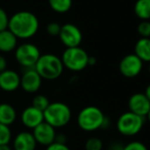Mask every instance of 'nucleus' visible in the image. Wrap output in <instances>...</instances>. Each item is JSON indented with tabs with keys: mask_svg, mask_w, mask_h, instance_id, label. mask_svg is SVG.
Here are the masks:
<instances>
[{
	"mask_svg": "<svg viewBox=\"0 0 150 150\" xmlns=\"http://www.w3.org/2000/svg\"><path fill=\"white\" fill-rule=\"evenodd\" d=\"M7 29L18 39H29L38 32L39 21L31 11H21L9 18Z\"/></svg>",
	"mask_w": 150,
	"mask_h": 150,
	"instance_id": "f257e3e1",
	"label": "nucleus"
},
{
	"mask_svg": "<svg viewBox=\"0 0 150 150\" xmlns=\"http://www.w3.org/2000/svg\"><path fill=\"white\" fill-rule=\"evenodd\" d=\"M34 69L42 79L54 80L62 75L64 66L61 58L58 56L52 54H40Z\"/></svg>",
	"mask_w": 150,
	"mask_h": 150,
	"instance_id": "f03ea898",
	"label": "nucleus"
},
{
	"mask_svg": "<svg viewBox=\"0 0 150 150\" xmlns=\"http://www.w3.org/2000/svg\"><path fill=\"white\" fill-rule=\"evenodd\" d=\"M72 112L70 107L63 102L50 103L43 111V119L46 123L54 129H60L67 125L71 120Z\"/></svg>",
	"mask_w": 150,
	"mask_h": 150,
	"instance_id": "7ed1b4c3",
	"label": "nucleus"
},
{
	"mask_svg": "<svg viewBox=\"0 0 150 150\" xmlns=\"http://www.w3.org/2000/svg\"><path fill=\"white\" fill-rule=\"evenodd\" d=\"M105 114L97 106H86L80 110L77 116V125L84 132H95L102 129Z\"/></svg>",
	"mask_w": 150,
	"mask_h": 150,
	"instance_id": "20e7f679",
	"label": "nucleus"
},
{
	"mask_svg": "<svg viewBox=\"0 0 150 150\" xmlns=\"http://www.w3.org/2000/svg\"><path fill=\"white\" fill-rule=\"evenodd\" d=\"M88 54L83 48L69 47L64 50L62 54V64L64 68L69 69L73 72H79L88 67Z\"/></svg>",
	"mask_w": 150,
	"mask_h": 150,
	"instance_id": "39448f33",
	"label": "nucleus"
},
{
	"mask_svg": "<svg viewBox=\"0 0 150 150\" xmlns=\"http://www.w3.org/2000/svg\"><path fill=\"white\" fill-rule=\"evenodd\" d=\"M144 121L145 118L127 111L122 113L117 119V131L125 137H133L141 132V129H143Z\"/></svg>",
	"mask_w": 150,
	"mask_h": 150,
	"instance_id": "423d86ee",
	"label": "nucleus"
},
{
	"mask_svg": "<svg viewBox=\"0 0 150 150\" xmlns=\"http://www.w3.org/2000/svg\"><path fill=\"white\" fill-rule=\"evenodd\" d=\"M40 50L35 44L22 43L15 50V57L17 62L26 69L34 68L40 57Z\"/></svg>",
	"mask_w": 150,
	"mask_h": 150,
	"instance_id": "0eeeda50",
	"label": "nucleus"
},
{
	"mask_svg": "<svg viewBox=\"0 0 150 150\" xmlns=\"http://www.w3.org/2000/svg\"><path fill=\"white\" fill-rule=\"evenodd\" d=\"M59 37H60L62 43L67 48L77 47L81 43L82 33L77 26H75L74 24L67 23L65 25L61 26Z\"/></svg>",
	"mask_w": 150,
	"mask_h": 150,
	"instance_id": "6e6552de",
	"label": "nucleus"
},
{
	"mask_svg": "<svg viewBox=\"0 0 150 150\" xmlns=\"http://www.w3.org/2000/svg\"><path fill=\"white\" fill-rule=\"evenodd\" d=\"M143 70V62L136 54H129L123 57L119 63V71L125 77H136Z\"/></svg>",
	"mask_w": 150,
	"mask_h": 150,
	"instance_id": "1a4fd4ad",
	"label": "nucleus"
},
{
	"mask_svg": "<svg viewBox=\"0 0 150 150\" xmlns=\"http://www.w3.org/2000/svg\"><path fill=\"white\" fill-rule=\"evenodd\" d=\"M129 112L145 118L150 112V99L144 93L132 95L129 100Z\"/></svg>",
	"mask_w": 150,
	"mask_h": 150,
	"instance_id": "9d476101",
	"label": "nucleus"
},
{
	"mask_svg": "<svg viewBox=\"0 0 150 150\" xmlns=\"http://www.w3.org/2000/svg\"><path fill=\"white\" fill-rule=\"evenodd\" d=\"M56 134V129L50 125L48 123H46L45 121H43L36 127H34L33 132H32V135H33L36 143L41 146H44V147L54 143Z\"/></svg>",
	"mask_w": 150,
	"mask_h": 150,
	"instance_id": "9b49d317",
	"label": "nucleus"
},
{
	"mask_svg": "<svg viewBox=\"0 0 150 150\" xmlns=\"http://www.w3.org/2000/svg\"><path fill=\"white\" fill-rule=\"evenodd\" d=\"M42 78L39 76L34 68L26 69V71L21 76V81H20V88L26 93L34 94L38 92L41 86Z\"/></svg>",
	"mask_w": 150,
	"mask_h": 150,
	"instance_id": "f8f14e48",
	"label": "nucleus"
},
{
	"mask_svg": "<svg viewBox=\"0 0 150 150\" xmlns=\"http://www.w3.org/2000/svg\"><path fill=\"white\" fill-rule=\"evenodd\" d=\"M21 76L15 70H6L0 72V90L13 93L20 88Z\"/></svg>",
	"mask_w": 150,
	"mask_h": 150,
	"instance_id": "ddd939ff",
	"label": "nucleus"
},
{
	"mask_svg": "<svg viewBox=\"0 0 150 150\" xmlns=\"http://www.w3.org/2000/svg\"><path fill=\"white\" fill-rule=\"evenodd\" d=\"M21 121L26 127L33 129L38 125L43 122V112L38 109L34 108L33 106H29L24 109L21 114Z\"/></svg>",
	"mask_w": 150,
	"mask_h": 150,
	"instance_id": "4468645a",
	"label": "nucleus"
},
{
	"mask_svg": "<svg viewBox=\"0 0 150 150\" xmlns=\"http://www.w3.org/2000/svg\"><path fill=\"white\" fill-rule=\"evenodd\" d=\"M37 147L32 133L24 131L19 133L13 141V150H35Z\"/></svg>",
	"mask_w": 150,
	"mask_h": 150,
	"instance_id": "2eb2a0df",
	"label": "nucleus"
},
{
	"mask_svg": "<svg viewBox=\"0 0 150 150\" xmlns=\"http://www.w3.org/2000/svg\"><path fill=\"white\" fill-rule=\"evenodd\" d=\"M18 46V38L9 31L5 29L0 32V52H11Z\"/></svg>",
	"mask_w": 150,
	"mask_h": 150,
	"instance_id": "dca6fc26",
	"label": "nucleus"
},
{
	"mask_svg": "<svg viewBox=\"0 0 150 150\" xmlns=\"http://www.w3.org/2000/svg\"><path fill=\"white\" fill-rule=\"evenodd\" d=\"M17 119V111L13 105L8 103H0V123L11 125Z\"/></svg>",
	"mask_w": 150,
	"mask_h": 150,
	"instance_id": "f3484780",
	"label": "nucleus"
},
{
	"mask_svg": "<svg viewBox=\"0 0 150 150\" xmlns=\"http://www.w3.org/2000/svg\"><path fill=\"white\" fill-rule=\"evenodd\" d=\"M143 63L150 61V39L149 38H140L135 44V54Z\"/></svg>",
	"mask_w": 150,
	"mask_h": 150,
	"instance_id": "a211bd4d",
	"label": "nucleus"
},
{
	"mask_svg": "<svg viewBox=\"0 0 150 150\" xmlns=\"http://www.w3.org/2000/svg\"><path fill=\"white\" fill-rule=\"evenodd\" d=\"M134 11L141 21H149L150 19V0H137Z\"/></svg>",
	"mask_w": 150,
	"mask_h": 150,
	"instance_id": "6ab92c4d",
	"label": "nucleus"
},
{
	"mask_svg": "<svg viewBox=\"0 0 150 150\" xmlns=\"http://www.w3.org/2000/svg\"><path fill=\"white\" fill-rule=\"evenodd\" d=\"M50 8L58 13H65L72 7V0H48Z\"/></svg>",
	"mask_w": 150,
	"mask_h": 150,
	"instance_id": "aec40b11",
	"label": "nucleus"
},
{
	"mask_svg": "<svg viewBox=\"0 0 150 150\" xmlns=\"http://www.w3.org/2000/svg\"><path fill=\"white\" fill-rule=\"evenodd\" d=\"M50 103V100H48V98L46 96H44V95H36L33 98V100H32L31 106H33L34 108L38 109V110L43 112V111L47 108Z\"/></svg>",
	"mask_w": 150,
	"mask_h": 150,
	"instance_id": "412c9836",
	"label": "nucleus"
},
{
	"mask_svg": "<svg viewBox=\"0 0 150 150\" xmlns=\"http://www.w3.org/2000/svg\"><path fill=\"white\" fill-rule=\"evenodd\" d=\"M11 141V131L9 127L0 123V145H6Z\"/></svg>",
	"mask_w": 150,
	"mask_h": 150,
	"instance_id": "4be33fe9",
	"label": "nucleus"
},
{
	"mask_svg": "<svg viewBox=\"0 0 150 150\" xmlns=\"http://www.w3.org/2000/svg\"><path fill=\"white\" fill-rule=\"evenodd\" d=\"M86 150H102L103 141L98 137H91L86 142Z\"/></svg>",
	"mask_w": 150,
	"mask_h": 150,
	"instance_id": "5701e85b",
	"label": "nucleus"
},
{
	"mask_svg": "<svg viewBox=\"0 0 150 150\" xmlns=\"http://www.w3.org/2000/svg\"><path fill=\"white\" fill-rule=\"evenodd\" d=\"M138 33L142 38L150 37V22L149 21H141V23L138 25Z\"/></svg>",
	"mask_w": 150,
	"mask_h": 150,
	"instance_id": "b1692460",
	"label": "nucleus"
},
{
	"mask_svg": "<svg viewBox=\"0 0 150 150\" xmlns=\"http://www.w3.org/2000/svg\"><path fill=\"white\" fill-rule=\"evenodd\" d=\"M122 150H148L146 145L140 141H132L123 146Z\"/></svg>",
	"mask_w": 150,
	"mask_h": 150,
	"instance_id": "393cba45",
	"label": "nucleus"
},
{
	"mask_svg": "<svg viewBox=\"0 0 150 150\" xmlns=\"http://www.w3.org/2000/svg\"><path fill=\"white\" fill-rule=\"evenodd\" d=\"M61 30V25L57 22H50L46 26V32L50 36H59Z\"/></svg>",
	"mask_w": 150,
	"mask_h": 150,
	"instance_id": "a878e982",
	"label": "nucleus"
},
{
	"mask_svg": "<svg viewBox=\"0 0 150 150\" xmlns=\"http://www.w3.org/2000/svg\"><path fill=\"white\" fill-rule=\"evenodd\" d=\"M8 20L9 17L6 13V11L0 6V32L3 31V30L7 29V26H8Z\"/></svg>",
	"mask_w": 150,
	"mask_h": 150,
	"instance_id": "bb28decb",
	"label": "nucleus"
},
{
	"mask_svg": "<svg viewBox=\"0 0 150 150\" xmlns=\"http://www.w3.org/2000/svg\"><path fill=\"white\" fill-rule=\"evenodd\" d=\"M45 150H71V149L68 147L67 144H61V143L54 142V143H52L50 145L46 146Z\"/></svg>",
	"mask_w": 150,
	"mask_h": 150,
	"instance_id": "cd10ccee",
	"label": "nucleus"
},
{
	"mask_svg": "<svg viewBox=\"0 0 150 150\" xmlns=\"http://www.w3.org/2000/svg\"><path fill=\"white\" fill-rule=\"evenodd\" d=\"M54 142H57V143H61V144H66L67 137L64 135V134H56Z\"/></svg>",
	"mask_w": 150,
	"mask_h": 150,
	"instance_id": "c85d7f7f",
	"label": "nucleus"
},
{
	"mask_svg": "<svg viewBox=\"0 0 150 150\" xmlns=\"http://www.w3.org/2000/svg\"><path fill=\"white\" fill-rule=\"evenodd\" d=\"M6 66H7L6 59H5L2 54H0V72L6 70Z\"/></svg>",
	"mask_w": 150,
	"mask_h": 150,
	"instance_id": "c756f323",
	"label": "nucleus"
},
{
	"mask_svg": "<svg viewBox=\"0 0 150 150\" xmlns=\"http://www.w3.org/2000/svg\"><path fill=\"white\" fill-rule=\"evenodd\" d=\"M97 64V59L95 57H90L88 56V66H95Z\"/></svg>",
	"mask_w": 150,
	"mask_h": 150,
	"instance_id": "7c9ffc66",
	"label": "nucleus"
},
{
	"mask_svg": "<svg viewBox=\"0 0 150 150\" xmlns=\"http://www.w3.org/2000/svg\"><path fill=\"white\" fill-rule=\"evenodd\" d=\"M122 148H123V146L120 145L119 143H114L110 146L109 150H122Z\"/></svg>",
	"mask_w": 150,
	"mask_h": 150,
	"instance_id": "2f4dec72",
	"label": "nucleus"
},
{
	"mask_svg": "<svg viewBox=\"0 0 150 150\" xmlns=\"http://www.w3.org/2000/svg\"><path fill=\"white\" fill-rule=\"evenodd\" d=\"M0 150H13V148L9 146V144H6V145H0Z\"/></svg>",
	"mask_w": 150,
	"mask_h": 150,
	"instance_id": "473e14b6",
	"label": "nucleus"
}]
</instances>
